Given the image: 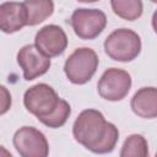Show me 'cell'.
<instances>
[{
	"mask_svg": "<svg viewBox=\"0 0 157 157\" xmlns=\"http://www.w3.org/2000/svg\"><path fill=\"white\" fill-rule=\"evenodd\" d=\"M13 146L22 157H47L49 144L45 135L33 126L20 128L12 139Z\"/></svg>",
	"mask_w": 157,
	"mask_h": 157,
	"instance_id": "cell-7",
	"label": "cell"
},
{
	"mask_svg": "<svg viewBox=\"0 0 157 157\" xmlns=\"http://www.w3.org/2000/svg\"><path fill=\"white\" fill-rule=\"evenodd\" d=\"M34 45L49 58L59 56L67 47V37L60 26L47 25L37 32Z\"/></svg>",
	"mask_w": 157,
	"mask_h": 157,
	"instance_id": "cell-9",
	"label": "cell"
},
{
	"mask_svg": "<svg viewBox=\"0 0 157 157\" xmlns=\"http://www.w3.org/2000/svg\"><path fill=\"white\" fill-rule=\"evenodd\" d=\"M11 104H12V98L10 91L5 86L0 85V115L7 113L11 108Z\"/></svg>",
	"mask_w": 157,
	"mask_h": 157,
	"instance_id": "cell-16",
	"label": "cell"
},
{
	"mask_svg": "<svg viewBox=\"0 0 157 157\" xmlns=\"http://www.w3.org/2000/svg\"><path fill=\"white\" fill-rule=\"evenodd\" d=\"M99 65L97 53L91 48H77L65 61L64 72L75 85H85L96 74Z\"/></svg>",
	"mask_w": 157,
	"mask_h": 157,
	"instance_id": "cell-3",
	"label": "cell"
},
{
	"mask_svg": "<svg viewBox=\"0 0 157 157\" xmlns=\"http://www.w3.org/2000/svg\"><path fill=\"white\" fill-rule=\"evenodd\" d=\"M113 12L126 21H135L142 15L144 5L141 0H110Z\"/></svg>",
	"mask_w": 157,
	"mask_h": 157,
	"instance_id": "cell-13",
	"label": "cell"
},
{
	"mask_svg": "<svg viewBox=\"0 0 157 157\" xmlns=\"http://www.w3.org/2000/svg\"><path fill=\"white\" fill-rule=\"evenodd\" d=\"M70 114H71V107H70V104L65 99H61L60 98L58 105L55 107V109L50 114H48L45 117H42L38 120L42 124H44L45 126H48V128L56 129V128L63 126L67 121Z\"/></svg>",
	"mask_w": 157,
	"mask_h": 157,
	"instance_id": "cell-15",
	"label": "cell"
},
{
	"mask_svg": "<svg viewBox=\"0 0 157 157\" xmlns=\"http://www.w3.org/2000/svg\"><path fill=\"white\" fill-rule=\"evenodd\" d=\"M59 99L55 90L47 83H37L29 87L23 94L26 109L38 119L50 114L58 105Z\"/></svg>",
	"mask_w": 157,
	"mask_h": 157,
	"instance_id": "cell-6",
	"label": "cell"
},
{
	"mask_svg": "<svg viewBox=\"0 0 157 157\" xmlns=\"http://www.w3.org/2000/svg\"><path fill=\"white\" fill-rule=\"evenodd\" d=\"M131 88V76L128 71L118 67H110L105 70L98 83L97 90L99 96L110 102H118L124 99Z\"/></svg>",
	"mask_w": 157,
	"mask_h": 157,
	"instance_id": "cell-5",
	"label": "cell"
},
{
	"mask_svg": "<svg viewBox=\"0 0 157 157\" xmlns=\"http://www.w3.org/2000/svg\"><path fill=\"white\" fill-rule=\"evenodd\" d=\"M70 25L78 38L91 40L105 28L107 16L98 9H76L70 17Z\"/></svg>",
	"mask_w": 157,
	"mask_h": 157,
	"instance_id": "cell-4",
	"label": "cell"
},
{
	"mask_svg": "<svg viewBox=\"0 0 157 157\" xmlns=\"http://www.w3.org/2000/svg\"><path fill=\"white\" fill-rule=\"evenodd\" d=\"M75 140L93 153H109L119 140L118 128L107 121L97 109H85L76 118L72 126Z\"/></svg>",
	"mask_w": 157,
	"mask_h": 157,
	"instance_id": "cell-1",
	"label": "cell"
},
{
	"mask_svg": "<svg viewBox=\"0 0 157 157\" xmlns=\"http://www.w3.org/2000/svg\"><path fill=\"white\" fill-rule=\"evenodd\" d=\"M78 2H96L98 0H77Z\"/></svg>",
	"mask_w": 157,
	"mask_h": 157,
	"instance_id": "cell-18",
	"label": "cell"
},
{
	"mask_svg": "<svg viewBox=\"0 0 157 157\" xmlns=\"http://www.w3.org/2000/svg\"><path fill=\"white\" fill-rule=\"evenodd\" d=\"M105 54L115 61L129 63L136 59L141 52L140 36L129 28L113 31L104 40Z\"/></svg>",
	"mask_w": 157,
	"mask_h": 157,
	"instance_id": "cell-2",
	"label": "cell"
},
{
	"mask_svg": "<svg viewBox=\"0 0 157 157\" xmlns=\"http://www.w3.org/2000/svg\"><path fill=\"white\" fill-rule=\"evenodd\" d=\"M151 1H152V2H156V1H157V0H151Z\"/></svg>",
	"mask_w": 157,
	"mask_h": 157,
	"instance_id": "cell-19",
	"label": "cell"
},
{
	"mask_svg": "<svg viewBox=\"0 0 157 157\" xmlns=\"http://www.w3.org/2000/svg\"><path fill=\"white\" fill-rule=\"evenodd\" d=\"M27 26V11L23 2L7 1L0 5V31L15 33Z\"/></svg>",
	"mask_w": 157,
	"mask_h": 157,
	"instance_id": "cell-10",
	"label": "cell"
},
{
	"mask_svg": "<svg viewBox=\"0 0 157 157\" xmlns=\"http://www.w3.org/2000/svg\"><path fill=\"white\" fill-rule=\"evenodd\" d=\"M17 64L23 71V78L32 81L44 75L50 67V58L43 54L34 44L23 45L17 53Z\"/></svg>",
	"mask_w": 157,
	"mask_h": 157,
	"instance_id": "cell-8",
	"label": "cell"
},
{
	"mask_svg": "<svg viewBox=\"0 0 157 157\" xmlns=\"http://www.w3.org/2000/svg\"><path fill=\"white\" fill-rule=\"evenodd\" d=\"M0 156H10V157H11V152L7 151L5 147L0 146Z\"/></svg>",
	"mask_w": 157,
	"mask_h": 157,
	"instance_id": "cell-17",
	"label": "cell"
},
{
	"mask_svg": "<svg viewBox=\"0 0 157 157\" xmlns=\"http://www.w3.org/2000/svg\"><path fill=\"white\" fill-rule=\"evenodd\" d=\"M130 107L137 117L155 119L157 117V90L155 87L140 88L132 96Z\"/></svg>",
	"mask_w": 157,
	"mask_h": 157,
	"instance_id": "cell-11",
	"label": "cell"
},
{
	"mask_svg": "<svg viewBox=\"0 0 157 157\" xmlns=\"http://www.w3.org/2000/svg\"><path fill=\"white\" fill-rule=\"evenodd\" d=\"M120 157H146L148 156V144L147 140L140 134H132L124 141Z\"/></svg>",
	"mask_w": 157,
	"mask_h": 157,
	"instance_id": "cell-14",
	"label": "cell"
},
{
	"mask_svg": "<svg viewBox=\"0 0 157 157\" xmlns=\"http://www.w3.org/2000/svg\"><path fill=\"white\" fill-rule=\"evenodd\" d=\"M27 11V26H36L45 21L54 12L53 0H25Z\"/></svg>",
	"mask_w": 157,
	"mask_h": 157,
	"instance_id": "cell-12",
	"label": "cell"
}]
</instances>
